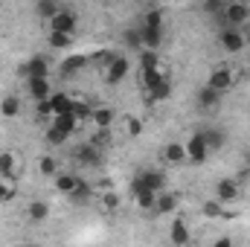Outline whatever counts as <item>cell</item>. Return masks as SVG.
Segmentation results:
<instances>
[{
    "mask_svg": "<svg viewBox=\"0 0 250 247\" xmlns=\"http://www.w3.org/2000/svg\"><path fill=\"white\" fill-rule=\"evenodd\" d=\"M221 21H224V26H233V29H242V23H250V3H242V0H233V3H224V12H221Z\"/></svg>",
    "mask_w": 250,
    "mask_h": 247,
    "instance_id": "obj_1",
    "label": "cell"
},
{
    "mask_svg": "<svg viewBox=\"0 0 250 247\" xmlns=\"http://www.w3.org/2000/svg\"><path fill=\"white\" fill-rule=\"evenodd\" d=\"M233 82H236V76H233V67H227V64H218V67H212V73H209V79H207V87L224 96V93L233 87Z\"/></svg>",
    "mask_w": 250,
    "mask_h": 247,
    "instance_id": "obj_2",
    "label": "cell"
},
{
    "mask_svg": "<svg viewBox=\"0 0 250 247\" xmlns=\"http://www.w3.org/2000/svg\"><path fill=\"white\" fill-rule=\"evenodd\" d=\"M50 32H56V35H73V38H76V32H79V18H76V12L62 6V12L50 21Z\"/></svg>",
    "mask_w": 250,
    "mask_h": 247,
    "instance_id": "obj_3",
    "label": "cell"
},
{
    "mask_svg": "<svg viewBox=\"0 0 250 247\" xmlns=\"http://www.w3.org/2000/svg\"><path fill=\"white\" fill-rule=\"evenodd\" d=\"M242 198V184L236 178H221L215 181V201L224 206V204H236Z\"/></svg>",
    "mask_w": 250,
    "mask_h": 247,
    "instance_id": "obj_4",
    "label": "cell"
},
{
    "mask_svg": "<svg viewBox=\"0 0 250 247\" xmlns=\"http://www.w3.org/2000/svg\"><path fill=\"white\" fill-rule=\"evenodd\" d=\"M218 44H221L227 53H242V50H245V44H248V38H245V32H242V29L221 26V32H218Z\"/></svg>",
    "mask_w": 250,
    "mask_h": 247,
    "instance_id": "obj_5",
    "label": "cell"
},
{
    "mask_svg": "<svg viewBox=\"0 0 250 247\" xmlns=\"http://www.w3.org/2000/svg\"><path fill=\"white\" fill-rule=\"evenodd\" d=\"M184 148H187V160H189V163H195V166L207 163V157H209V148H207V143H204L201 131L189 137L187 143H184Z\"/></svg>",
    "mask_w": 250,
    "mask_h": 247,
    "instance_id": "obj_6",
    "label": "cell"
},
{
    "mask_svg": "<svg viewBox=\"0 0 250 247\" xmlns=\"http://www.w3.org/2000/svg\"><path fill=\"white\" fill-rule=\"evenodd\" d=\"M26 93L32 96V102H50V96L56 93L53 90V82L50 79H26Z\"/></svg>",
    "mask_w": 250,
    "mask_h": 247,
    "instance_id": "obj_7",
    "label": "cell"
},
{
    "mask_svg": "<svg viewBox=\"0 0 250 247\" xmlns=\"http://www.w3.org/2000/svg\"><path fill=\"white\" fill-rule=\"evenodd\" d=\"M128 70H131L128 59H125V56H117L114 62L105 67V82H108V84H120V82H125Z\"/></svg>",
    "mask_w": 250,
    "mask_h": 247,
    "instance_id": "obj_8",
    "label": "cell"
},
{
    "mask_svg": "<svg viewBox=\"0 0 250 247\" xmlns=\"http://www.w3.org/2000/svg\"><path fill=\"white\" fill-rule=\"evenodd\" d=\"M23 73H26V79H50V62H47V56H32L29 62L23 64Z\"/></svg>",
    "mask_w": 250,
    "mask_h": 247,
    "instance_id": "obj_9",
    "label": "cell"
},
{
    "mask_svg": "<svg viewBox=\"0 0 250 247\" xmlns=\"http://www.w3.org/2000/svg\"><path fill=\"white\" fill-rule=\"evenodd\" d=\"M169 76H166V70L163 67H151V70H140V84L146 87V93H151L154 87H160L163 82H166Z\"/></svg>",
    "mask_w": 250,
    "mask_h": 247,
    "instance_id": "obj_10",
    "label": "cell"
},
{
    "mask_svg": "<svg viewBox=\"0 0 250 247\" xmlns=\"http://www.w3.org/2000/svg\"><path fill=\"white\" fill-rule=\"evenodd\" d=\"M76 160H79L82 166H99V163H102V151L84 140V143H79V148H76Z\"/></svg>",
    "mask_w": 250,
    "mask_h": 247,
    "instance_id": "obj_11",
    "label": "cell"
},
{
    "mask_svg": "<svg viewBox=\"0 0 250 247\" xmlns=\"http://www.w3.org/2000/svg\"><path fill=\"white\" fill-rule=\"evenodd\" d=\"M18 154L15 151H0V178L3 181H18Z\"/></svg>",
    "mask_w": 250,
    "mask_h": 247,
    "instance_id": "obj_12",
    "label": "cell"
},
{
    "mask_svg": "<svg viewBox=\"0 0 250 247\" xmlns=\"http://www.w3.org/2000/svg\"><path fill=\"white\" fill-rule=\"evenodd\" d=\"M140 178H143V186H146L148 192H154V195L166 192V172L148 169V172H140Z\"/></svg>",
    "mask_w": 250,
    "mask_h": 247,
    "instance_id": "obj_13",
    "label": "cell"
},
{
    "mask_svg": "<svg viewBox=\"0 0 250 247\" xmlns=\"http://www.w3.org/2000/svg\"><path fill=\"white\" fill-rule=\"evenodd\" d=\"M140 35H143V50H154L163 44V26H140Z\"/></svg>",
    "mask_w": 250,
    "mask_h": 247,
    "instance_id": "obj_14",
    "label": "cell"
},
{
    "mask_svg": "<svg viewBox=\"0 0 250 247\" xmlns=\"http://www.w3.org/2000/svg\"><path fill=\"white\" fill-rule=\"evenodd\" d=\"M169 239H172V247H189V227L184 218H172Z\"/></svg>",
    "mask_w": 250,
    "mask_h": 247,
    "instance_id": "obj_15",
    "label": "cell"
},
{
    "mask_svg": "<svg viewBox=\"0 0 250 247\" xmlns=\"http://www.w3.org/2000/svg\"><path fill=\"white\" fill-rule=\"evenodd\" d=\"M70 108H73V96L59 93V90L50 96V111H53V117H67V114H70Z\"/></svg>",
    "mask_w": 250,
    "mask_h": 247,
    "instance_id": "obj_16",
    "label": "cell"
},
{
    "mask_svg": "<svg viewBox=\"0 0 250 247\" xmlns=\"http://www.w3.org/2000/svg\"><path fill=\"white\" fill-rule=\"evenodd\" d=\"M178 204H181V198L175 195V192H160L157 195V204H154V212H163V215H169V212H175L178 209Z\"/></svg>",
    "mask_w": 250,
    "mask_h": 247,
    "instance_id": "obj_17",
    "label": "cell"
},
{
    "mask_svg": "<svg viewBox=\"0 0 250 247\" xmlns=\"http://www.w3.org/2000/svg\"><path fill=\"white\" fill-rule=\"evenodd\" d=\"M59 12H62V3H59V0H38V3H35V15H38L41 21H47V23H50Z\"/></svg>",
    "mask_w": 250,
    "mask_h": 247,
    "instance_id": "obj_18",
    "label": "cell"
},
{
    "mask_svg": "<svg viewBox=\"0 0 250 247\" xmlns=\"http://www.w3.org/2000/svg\"><path fill=\"white\" fill-rule=\"evenodd\" d=\"M221 93H215V90H209V87H201L198 90V105L204 108V111H215V108H221Z\"/></svg>",
    "mask_w": 250,
    "mask_h": 247,
    "instance_id": "obj_19",
    "label": "cell"
},
{
    "mask_svg": "<svg viewBox=\"0 0 250 247\" xmlns=\"http://www.w3.org/2000/svg\"><path fill=\"white\" fill-rule=\"evenodd\" d=\"M163 160L172 163V166L187 163V148H184V143H169V145L163 148Z\"/></svg>",
    "mask_w": 250,
    "mask_h": 247,
    "instance_id": "obj_20",
    "label": "cell"
},
{
    "mask_svg": "<svg viewBox=\"0 0 250 247\" xmlns=\"http://www.w3.org/2000/svg\"><path fill=\"white\" fill-rule=\"evenodd\" d=\"M114 108H108V105H102V108H93V125L99 128V131H108L111 125H114Z\"/></svg>",
    "mask_w": 250,
    "mask_h": 247,
    "instance_id": "obj_21",
    "label": "cell"
},
{
    "mask_svg": "<svg viewBox=\"0 0 250 247\" xmlns=\"http://www.w3.org/2000/svg\"><path fill=\"white\" fill-rule=\"evenodd\" d=\"M87 64V59L84 56H70V59H64L62 67H59V73H62V79H73L82 67Z\"/></svg>",
    "mask_w": 250,
    "mask_h": 247,
    "instance_id": "obj_22",
    "label": "cell"
},
{
    "mask_svg": "<svg viewBox=\"0 0 250 247\" xmlns=\"http://www.w3.org/2000/svg\"><path fill=\"white\" fill-rule=\"evenodd\" d=\"M26 215H29V221L41 224V221L50 218V204H47V201H32V204L26 206Z\"/></svg>",
    "mask_w": 250,
    "mask_h": 247,
    "instance_id": "obj_23",
    "label": "cell"
},
{
    "mask_svg": "<svg viewBox=\"0 0 250 247\" xmlns=\"http://www.w3.org/2000/svg\"><path fill=\"white\" fill-rule=\"evenodd\" d=\"M70 117H73L76 123L82 125L84 120H93V108H90L84 99H76V96H73V108H70Z\"/></svg>",
    "mask_w": 250,
    "mask_h": 247,
    "instance_id": "obj_24",
    "label": "cell"
},
{
    "mask_svg": "<svg viewBox=\"0 0 250 247\" xmlns=\"http://www.w3.org/2000/svg\"><path fill=\"white\" fill-rule=\"evenodd\" d=\"M56 192H62V195H73V189H76V181H79V175H70V172H59L56 178Z\"/></svg>",
    "mask_w": 250,
    "mask_h": 247,
    "instance_id": "obj_25",
    "label": "cell"
},
{
    "mask_svg": "<svg viewBox=\"0 0 250 247\" xmlns=\"http://www.w3.org/2000/svg\"><path fill=\"white\" fill-rule=\"evenodd\" d=\"M123 44L125 50H134V53H143V35H140V26H128L123 32Z\"/></svg>",
    "mask_w": 250,
    "mask_h": 247,
    "instance_id": "obj_26",
    "label": "cell"
},
{
    "mask_svg": "<svg viewBox=\"0 0 250 247\" xmlns=\"http://www.w3.org/2000/svg\"><path fill=\"white\" fill-rule=\"evenodd\" d=\"M0 114H3V117H9V120H12V117H18V114H21V99H18L15 93L3 96V99H0Z\"/></svg>",
    "mask_w": 250,
    "mask_h": 247,
    "instance_id": "obj_27",
    "label": "cell"
},
{
    "mask_svg": "<svg viewBox=\"0 0 250 247\" xmlns=\"http://www.w3.org/2000/svg\"><path fill=\"white\" fill-rule=\"evenodd\" d=\"M50 125H53L56 131H62L64 137H73V134H76V128H79V123H76L70 114H67V117H53V123H50Z\"/></svg>",
    "mask_w": 250,
    "mask_h": 247,
    "instance_id": "obj_28",
    "label": "cell"
},
{
    "mask_svg": "<svg viewBox=\"0 0 250 247\" xmlns=\"http://www.w3.org/2000/svg\"><path fill=\"white\" fill-rule=\"evenodd\" d=\"M38 172H41L44 178H56V175H59L56 157H53V154H41V157H38Z\"/></svg>",
    "mask_w": 250,
    "mask_h": 247,
    "instance_id": "obj_29",
    "label": "cell"
},
{
    "mask_svg": "<svg viewBox=\"0 0 250 247\" xmlns=\"http://www.w3.org/2000/svg\"><path fill=\"white\" fill-rule=\"evenodd\" d=\"M90 195H93V186L87 184L84 178H79V181H76V189H73V195H70V201H76V204H84Z\"/></svg>",
    "mask_w": 250,
    "mask_h": 247,
    "instance_id": "obj_30",
    "label": "cell"
},
{
    "mask_svg": "<svg viewBox=\"0 0 250 247\" xmlns=\"http://www.w3.org/2000/svg\"><path fill=\"white\" fill-rule=\"evenodd\" d=\"M201 137H204V143H207V148H209V151H215V148H221V145H224V131L207 128V131H201Z\"/></svg>",
    "mask_w": 250,
    "mask_h": 247,
    "instance_id": "obj_31",
    "label": "cell"
},
{
    "mask_svg": "<svg viewBox=\"0 0 250 247\" xmlns=\"http://www.w3.org/2000/svg\"><path fill=\"white\" fill-rule=\"evenodd\" d=\"M169 96H172V79H166L160 87H154V90H151L146 99H148V102H166Z\"/></svg>",
    "mask_w": 250,
    "mask_h": 247,
    "instance_id": "obj_32",
    "label": "cell"
},
{
    "mask_svg": "<svg viewBox=\"0 0 250 247\" xmlns=\"http://www.w3.org/2000/svg\"><path fill=\"white\" fill-rule=\"evenodd\" d=\"M134 204H137L140 209H154V204H157V195H154V192H148V189H140V192L134 195Z\"/></svg>",
    "mask_w": 250,
    "mask_h": 247,
    "instance_id": "obj_33",
    "label": "cell"
},
{
    "mask_svg": "<svg viewBox=\"0 0 250 247\" xmlns=\"http://www.w3.org/2000/svg\"><path fill=\"white\" fill-rule=\"evenodd\" d=\"M87 143H90V145H96L99 151H105V148L111 145V128H108V131H99V128H96V134H93V137H87Z\"/></svg>",
    "mask_w": 250,
    "mask_h": 247,
    "instance_id": "obj_34",
    "label": "cell"
},
{
    "mask_svg": "<svg viewBox=\"0 0 250 247\" xmlns=\"http://www.w3.org/2000/svg\"><path fill=\"white\" fill-rule=\"evenodd\" d=\"M151 67H163L160 64V56L154 50H143L140 53V70H151Z\"/></svg>",
    "mask_w": 250,
    "mask_h": 247,
    "instance_id": "obj_35",
    "label": "cell"
},
{
    "mask_svg": "<svg viewBox=\"0 0 250 247\" xmlns=\"http://www.w3.org/2000/svg\"><path fill=\"white\" fill-rule=\"evenodd\" d=\"M15 195H18V186H15V181H3V178H0V204L15 201Z\"/></svg>",
    "mask_w": 250,
    "mask_h": 247,
    "instance_id": "obj_36",
    "label": "cell"
},
{
    "mask_svg": "<svg viewBox=\"0 0 250 247\" xmlns=\"http://www.w3.org/2000/svg\"><path fill=\"white\" fill-rule=\"evenodd\" d=\"M120 204H123V198L114 192V189H108V192H102V209H108V212H114V209H120Z\"/></svg>",
    "mask_w": 250,
    "mask_h": 247,
    "instance_id": "obj_37",
    "label": "cell"
},
{
    "mask_svg": "<svg viewBox=\"0 0 250 247\" xmlns=\"http://www.w3.org/2000/svg\"><path fill=\"white\" fill-rule=\"evenodd\" d=\"M201 212L207 215V218H224V206L212 198V201H204V206H201Z\"/></svg>",
    "mask_w": 250,
    "mask_h": 247,
    "instance_id": "obj_38",
    "label": "cell"
},
{
    "mask_svg": "<svg viewBox=\"0 0 250 247\" xmlns=\"http://www.w3.org/2000/svg\"><path fill=\"white\" fill-rule=\"evenodd\" d=\"M73 35H56V32H50V47L53 50H70L73 47Z\"/></svg>",
    "mask_w": 250,
    "mask_h": 247,
    "instance_id": "obj_39",
    "label": "cell"
},
{
    "mask_svg": "<svg viewBox=\"0 0 250 247\" xmlns=\"http://www.w3.org/2000/svg\"><path fill=\"white\" fill-rule=\"evenodd\" d=\"M140 26H163V12L160 9H148L143 15V23Z\"/></svg>",
    "mask_w": 250,
    "mask_h": 247,
    "instance_id": "obj_40",
    "label": "cell"
},
{
    "mask_svg": "<svg viewBox=\"0 0 250 247\" xmlns=\"http://www.w3.org/2000/svg\"><path fill=\"white\" fill-rule=\"evenodd\" d=\"M204 12L212 15V18H221V12H224V0H207V3H204Z\"/></svg>",
    "mask_w": 250,
    "mask_h": 247,
    "instance_id": "obj_41",
    "label": "cell"
},
{
    "mask_svg": "<svg viewBox=\"0 0 250 247\" xmlns=\"http://www.w3.org/2000/svg\"><path fill=\"white\" fill-rule=\"evenodd\" d=\"M125 131H128V137H140L143 134V123L137 117H125Z\"/></svg>",
    "mask_w": 250,
    "mask_h": 247,
    "instance_id": "obj_42",
    "label": "cell"
},
{
    "mask_svg": "<svg viewBox=\"0 0 250 247\" xmlns=\"http://www.w3.org/2000/svg\"><path fill=\"white\" fill-rule=\"evenodd\" d=\"M64 140H67V137H64L62 131H56L53 125L47 128V143H50V145H64Z\"/></svg>",
    "mask_w": 250,
    "mask_h": 247,
    "instance_id": "obj_43",
    "label": "cell"
},
{
    "mask_svg": "<svg viewBox=\"0 0 250 247\" xmlns=\"http://www.w3.org/2000/svg\"><path fill=\"white\" fill-rule=\"evenodd\" d=\"M38 120H53V111H50V102H38V111H35Z\"/></svg>",
    "mask_w": 250,
    "mask_h": 247,
    "instance_id": "obj_44",
    "label": "cell"
},
{
    "mask_svg": "<svg viewBox=\"0 0 250 247\" xmlns=\"http://www.w3.org/2000/svg\"><path fill=\"white\" fill-rule=\"evenodd\" d=\"M212 247H236L233 245V239H230V236H221V239H215V245Z\"/></svg>",
    "mask_w": 250,
    "mask_h": 247,
    "instance_id": "obj_45",
    "label": "cell"
},
{
    "mask_svg": "<svg viewBox=\"0 0 250 247\" xmlns=\"http://www.w3.org/2000/svg\"><path fill=\"white\" fill-rule=\"evenodd\" d=\"M12 247H38V245H32V242H21V245H12Z\"/></svg>",
    "mask_w": 250,
    "mask_h": 247,
    "instance_id": "obj_46",
    "label": "cell"
},
{
    "mask_svg": "<svg viewBox=\"0 0 250 247\" xmlns=\"http://www.w3.org/2000/svg\"><path fill=\"white\" fill-rule=\"evenodd\" d=\"M248 166H250V154H248Z\"/></svg>",
    "mask_w": 250,
    "mask_h": 247,
    "instance_id": "obj_47",
    "label": "cell"
}]
</instances>
